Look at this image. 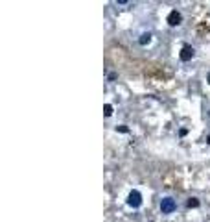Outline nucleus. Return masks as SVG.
<instances>
[{"label": "nucleus", "mask_w": 210, "mask_h": 222, "mask_svg": "<svg viewBox=\"0 0 210 222\" xmlns=\"http://www.w3.org/2000/svg\"><path fill=\"white\" fill-rule=\"evenodd\" d=\"M175 200L173 198H170V196H166V198H162L160 200V211L164 215H170V213H173L175 211Z\"/></svg>", "instance_id": "obj_1"}, {"label": "nucleus", "mask_w": 210, "mask_h": 222, "mask_svg": "<svg viewBox=\"0 0 210 222\" xmlns=\"http://www.w3.org/2000/svg\"><path fill=\"white\" fill-rule=\"evenodd\" d=\"M127 204L131 207H140L142 206V194L138 191H131L129 196H127Z\"/></svg>", "instance_id": "obj_2"}, {"label": "nucleus", "mask_w": 210, "mask_h": 222, "mask_svg": "<svg viewBox=\"0 0 210 222\" xmlns=\"http://www.w3.org/2000/svg\"><path fill=\"white\" fill-rule=\"evenodd\" d=\"M181 20H183V15L177 11V9L170 11V15H168V24H170V26H179Z\"/></svg>", "instance_id": "obj_3"}, {"label": "nucleus", "mask_w": 210, "mask_h": 222, "mask_svg": "<svg viewBox=\"0 0 210 222\" xmlns=\"http://www.w3.org/2000/svg\"><path fill=\"white\" fill-rule=\"evenodd\" d=\"M194 54H195V52H194V48L186 45V46H183V50H181L179 58H181V61H190V59L194 58Z\"/></svg>", "instance_id": "obj_4"}, {"label": "nucleus", "mask_w": 210, "mask_h": 222, "mask_svg": "<svg viewBox=\"0 0 210 222\" xmlns=\"http://www.w3.org/2000/svg\"><path fill=\"white\" fill-rule=\"evenodd\" d=\"M149 41H151V34H144V35H140L138 43H140V45H148Z\"/></svg>", "instance_id": "obj_5"}, {"label": "nucleus", "mask_w": 210, "mask_h": 222, "mask_svg": "<svg viewBox=\"0 0 210 222\" xmlns=\"http://www.w3.org/2000/svg\"><path fill=\"white\" fill-rule=\"evenodd\" d=\"M186 206H188V207H197V206H199V200H197V198H188Z\"/></svg>", "instance_id": "obj_6"}, {"label": "nucleus", "mask_w": 210, "mask_h": 222, "mask_svg": "<svg viewBox=\"0 0 210 222\" xmlns=\"http://www.w3.org/2000/svg\"><path fill=\"white\" fill-rule=\"evenodd\" d=\"M103 111H105V117H111V115H113V105L107 104L105 108H103Z\"/></svg>", "instance_id": "obj_7"}, {"label": "nucleus", "mask_w": 210, "mask_h": 222, "mask_svg": "<svg viewBox=\"0 0 210 222\" xmlns=\"http://www.w3.org/2000/svg\"><path fill=\"white\" fill-rule=\"evenodd\" d=\"M118 130H120V132H122V133H127V132H129V130H127V128H125V126H118Z\"/></svg>", "instance_id": "obj_8"}, {"label": "nucleus", "mask_w": 210, "mask_h": 222, "mask_svg": "<svg viewBox=\"0 0 210 222\" xmlns=\"http://www.w3.org/2000/svg\"><path fill=\"white\" fill-rule=\"evenodd\" d=\"M206 143H208V144H210V133H208V137H206Z\"/></svg>", "instance_id": "obj_9"}, {"label": "nucleus", "mask_w": 210, "mask_h": 222, "mask_svg": "<svg viewBox=\"0 0 210 222\" xmlns=\"http://www.w3.org/2000/svg\"><path fill=\"white\" fill-rule=\"evenodd\" d=\"M208 83H210V74H208Z\"/></svg>", "instance_id": "obj_10"}]
</instances>
